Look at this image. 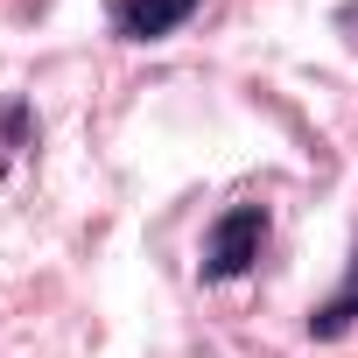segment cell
Here are the masks:
<instances>
[{"label": "cell", "mask_w": 358, "mask_h": 358, "mask_svg": "<svg viewBox=\"0 0 358 358\" xmlns=\"http://www.w3.org/2000/svg\"><path fill=\"white\" fill-rule=\"evenodd\" d=\"M260 246H267V211H260V204H232V211L211 225V239H204V274H211V281H239V274L260 260Z\"/></svg>", "instance_id": "obj_1"}, {"label": "cell", "mask_w": 358, "mask_h": 358, "mask_svg": "<svg viewBox=\"0 0 358 358\" xmlns=\"http://www.w3.org/2000/svg\"><path fill=\"white\" fill-rule=\"evenodd\" d=\"M204 0H113V36L120 43H162L176 36Z\"/></svg>", "instance_id": "obj_2"}, {"label": "cell", "mask_w": 358, "mask_h": 358, "mask_svg": "<svg viewBox=\"0 0 358 358\" xmlns=\"http://www.w3.org/2000/svg\"><path fill=\"white\" fill-rule=\"evenodd\" d=\"M351 323H358V253H351L344 288H337L330 302H316V309H309V337H323V344H330V337H344Z\"/></svg>", "instance_id": "obj_3"}]
</instances>
